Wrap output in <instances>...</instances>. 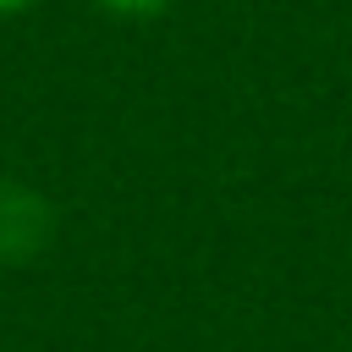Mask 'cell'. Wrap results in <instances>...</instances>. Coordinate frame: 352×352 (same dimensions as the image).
Listing matches in <instances>:
<instances>
[{"label": "cell", "mask_w": 352, "mask_h": 352, "mask_svg": "<svg viewBox=\"0 0 352 352\" xmlns=\"http://www.w3.org/2000/svg\"><path fill=\"white\" fill-rule=\"evenodd\" d=\"M104 6H110V11H132V16H138V11H160V6H170V0H104Z\"/></svg>", "instance_id": "cell-2"}, {"label": "cell", "mask_w": 352, "mask_h": 352, "mask_svg": "<svg viewBox=\"0 0 352 352\" xmlns=\"http://www.w3.org/2000/svg\"><path fill=\"white\" fill-rule=\"evenodd\" d=\"M16 6H28V0H0V11H16Z\"/></svg>", "instance_id": "cell-3"}, {"label": "cell", "mask_w": 352, "mask_h": 352, "mask_svg": "<svg viewBox=\"0 0 352 352\" xmlns=\"http://www.w3.org/2000/svg\"><path fill=\"white\" fill-rule=\"evenodd\" d=\"M50 231L55 209L22 182H0V270L28 264L38 248H50Z\"/></svg>", "instance_id": "cell-1"}]
</instances>
